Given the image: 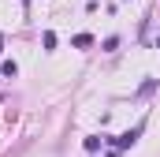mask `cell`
Here are the masks:
<instances>
[{
	"mask_svg": "<svg viewBox=\"0 0 160 157\" xmlns=\"http://www.w3.org/2000/svg\"><path fill=\"white\" fill-rule=\"evenodd\" d=\"M138 135H142V123H138L134 131H127V135H119V138H116V146H119V150H127V146H134V138H138Z\"/></svg>",
	"mask_w": 160,
	"mask_h": 157,
	"instance_id": "6da1fadb",
	"label": "cell"
},
{
	"mask_svg": "<svg viewBox=\"0 0 160 157\" xmlns=\"http://www.w3.org/2000/svg\"><path fill=\"white\" fill-rule=\"evenodd\" d=\"M0 75H4V78H15V75H19V68H15V60H8V64H0Z\"/></svg>",
	"mask_w": 160,
	"mask_h": 157,
	"instance_id": "7a4b0ae2",
	"label": "cell"
},
{
	"mask_svg": "<svg viewBox=\"0 0 160 157\" xmlns=\"http://www.w3.org/2000/svg\"><path fill=\"white\" fill-rule=\"evenodd\" d=\"M86 45H93V38H89V34H78V38H75V49H86Z\"/></svg>",
	"mask_w": 160,
	"mask_h": 157,
	"instance_id": "3957f363",
	"label": "cell"
},
{
	"mask_svg": "<svg viewBox=\"0 0 160 157\" xmlns=\"http://www.w3.org/2000/svg\"><path fill=\"white\" fill-rule=\"evenodd\" d=\"M0 52H4V38H0Z\"/></svg>",
	"mask_w": 160,
	"mask_h": 157,
	"instance_id": "277c9868",
	"label": "cell"
},
{
	"mask_svg": "<svg viewBox=\"0 0 160 157\" xmlns=\"http://www.w3.org/2000/svg\"><path fill=\"white\" fill-rule=\"evenodd\" d=\"M157 49H160V38H157Z\"/></svg>",
	"mask_w": 160,
	"mask_h": 157,
	"instance_id": "5b68a950",
	"label": "cell"
}]
</instances>
